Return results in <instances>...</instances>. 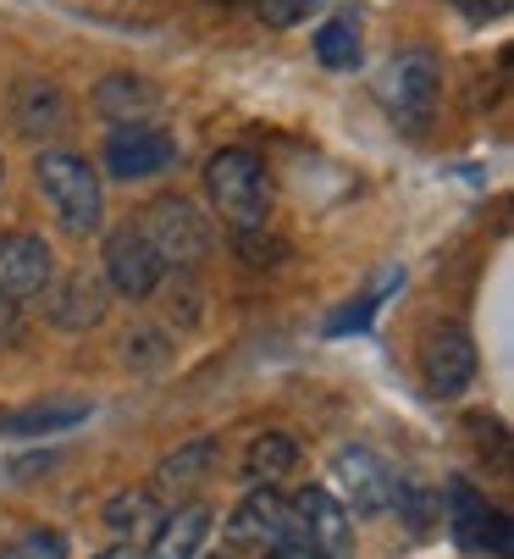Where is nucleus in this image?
<instances>
[{
  "instance_id": "nucleus-30",
  "label": "nucleus",
  "mask_w": 514,
  "mask_h": 559,
  "mask_svg": "<svg viewBox=\"0 0 514 559\" xmlns=\"http://www.w3.org/2000/svg\"><path fill=\"white\" fill-rule=\"evenodd\" d=\"M211 559H227V554H211Z\"/></svg>"
},
{
  "instance_id": "nucleus-27",
  "label": "nucleus",
  "mask_w": 514,
  "mask_h": 559,
  "mask_svg": "<svg viewBox=\"0 0 514 559\" xmlns=\"http://www.w3.org/2000/svg\"><path fill=\"white\" fill-rule=\"evenodd\" d=\"M17 338V305H0V344Z\"/></svg>"
},
{
  "instance_id": "nucleus-15",
  "label": "nucleus",
  "mask_w": 514,
  "mask_h": 559,
  "mask_svg": "<svg viewBox=\"0 0 514 559\" xmlns=\"http://www.w3.org/2000/svg\"><path fill=\"white\" fill-rule=\"evenodd\" d=\"M17 128L23 133H67V100H61V90L28 78V84L17 90Z\"/></svg>"
},
{
  "instance_id": "nucleus-3",
  "label": "nucleus",
  "mask_w": 514,
  "mask_h": 559,
  "mask_svg": "<svg viewBox=\"0 0 514 559\" xmlns=\"http://www.w3.org/2000/svg\"><path fill=\"white\" fill-rule=\"evenodd\" d=\"M133 227L144 233V245L155 250L160 266L189 272V266H200V261L211 255V222H205L183 194H160V200H150L144 216H139Z\"/></svg>"
},
{
  "instance_id": "nucleus-4",
  "label": "nucleus",
  "mask_w": 514,
  "mask_h": 559,
  "mask_svg": "<svg viewBox=\"0 0 514 559\" xmlns=\"http://www.w3.org/2000/svg\"><path fill=\"white\" fill-rule=\"evenodd\" d=\"M438 90H443V67L432 50H404L382 67L376 78V95L387 106V117L404 128V133H420L438 111Z\"/></svg>"
},
{
  "instance_id": "nucleus-29",
  "label": "nucleus",
  "mask_w": 514,
  "mask_h": 559,
  "mask_svg": "<svg viewBox=\"0 0 514 559\" xmlns=\"http://www.w3.org/2000/svg\"><path fill=\"white\" fill-rule=\"evenodd\" d=\"M487 12H509V0H487Z\"/></svg>"
},
{
  "instance_id": "nucleus-20",
  "label": "nucleus",
  "mask_w": 514,
  "mask_h": 559,
  "mask_svg": "<svg viewBox=\"0 0 514 559\" xmlns=\"http://www.w3.org/2000/svg\"><path fill=\"white\" fill-rule=\"evenodd\" d=\"M315 61L343 72V67H355L360 61V23L355 17H326L315 28Z\"/></svg>"
},
{
  "instance_id": "nucleus-28",
  "label": "nucleus",
  "mask_w": 514,
  "mask_h": 559,
  "mask_svg": "<svg viewBox=\"0 0 514 559\" xmlns=\"http://www.w3.org/2000/svg\"><path fill=\"white\" fill-rule=\"evenodd\" d=\"M95 559H139V554H133V548H128V543H117V548H100V554H95Z\"/></svg>"
},
{
  "instance_id": "nucleus-5",
  "label": "nucleus",
  "mask_w": 514,
  "mask_h": 559,
  "mask_svg": "<svg viewBox=\"0 0 514 559\" xmlns=\"http://www.w3.org/2000/svg\"><path fill=\"white\" fill-rule=\"evenodd\" d=\"M178 167V139L166 128H150V122H117L106 133V173L122 178V183H139V178H160Z\"/></svg>"
},
{
  "instance_id": "nucleus-25",
  "label": "nucleus",
  "mask_w": 514,
  "mask_h": 559,
  "mask_svg": "<svg viewBox=\"0 0 514 559\" xmlns=\"http://www.w3.org/2000/svg\"><path fill=\"white\" fill-rule=\"evenodd\" d=\"M122 349H128V360H139V366H160V360H166V338H160V333H150V328L128 333V338H122Z\"/></svg>"
},
{
  "instance_id": "nucleus-26",
  "label": "nucleus",
  "mask_w": 514,
  "mask_h": 559,
  "mask_svg": "<svg viewBox=\"0 0 514 559\" xmlns=\"http://www.w3.org/2000/svg\"><path fill=\"white\" fill-rule=\"evenodd\" d=\"M272 559H326V554H321L310 537H299V532H294V537H283V543L272 548Z\"/></svg>"
},
{
  "instance_id": "nucleus-18",
  "label": "nucleus",
  "mask_w": 514,
  "mask_h": 559,
  "mask_svg": "<svg viewBox=\"0 0 514 559\" xmlns=\"http://www.w3.org/2000/svg\"><path fill=\"white\" fill-rule=\"evenodd\" d=\"M106 526L117 537H139V532H155L160 526V493L155 488H128L106 504Z\"/></svg>"
},
{
  "instance_id": "nucleus-7",
  "label": "nucleus",
  "mask_w": 514,
  "mask_h": 559,
  "mask_svg": "<svg viewBox=\"0 0 514 559\" xmlns=\"http://www.w3.org/2000/svg\"><path fill=\"white\" fill-rule=\"evenodd\" d=\"M420 371H426V388L454 399L470 377H476V344L459 322H438L420 344Z\"/></svg>"
},
{
  "instance_id": "nucleus-17",
  "label": "nucleus",
  "mask_w": 514,
  "mask_h": 559,
  "mask_svg": "<svg viewBox=\"0 0 514 559\" xmlns=\"http://www.w3.org/2000/svg\"><path fill=\"white\" fill-rule=\"evenodd\" d=\"M449 521H454V537H459L465 548H487V521H492V510H487V499L465 483V476H454V483H449Z\"/></svg>"
},
{
  "instance_id": "nucleus-1",
  "label": "nucleus",
  "mask_w": 514,
  "mask_h": 559,
  "mask_svg": "<svg viewBox=\"0 0 514 559\" xmlns=\"http://www.w3.org/2000/svg\"><path fill=\"white\" fill-rule=\"evenodd\" d=\"M205 194L216 205V216L232 227V233H254L266 227L272 216V183H266V167L254 150H216L205 162Z\"/></svg>"
},
{
  "instance_id": "nucleus-12",
  "label": "nucleus",
  "mask_w": 514,
  "mask_h": 559,
  "mask_svg": "<svg viewBox=\"0 0 514 559\" xmlns=\"http://www.w3.org/2000/svg\"><path fill=\"white\" fill-rule=\"evenodd\" d=\"M106 305H111V288H106V277H89V272H72L67 283H50L45 288L50 322L67 328V333H83V328L106 322Z\"/></svg>"
},
{
  "instance_id": "nucleus-31",
  "label": "nucleus",
  "mask_w": 514,
  "mask_h": 559,
  "mask_svg": "<svg viewBox=\"0 0 514 559\" xmlns=\"http://www.w3.org/2000/svg\"><path fill=\"white\" fill-rule=\"evenodd\" d=\"M0 173H7V167H0Z\"/></svg>"
},
{
  "instance_id": "nucleus-2",
  "label": "nucleus",
  "mask_w": 514,
  "mask_h": 559,
  "mask_svg": "<svg viewBox=\"0 0 514 559\" xmlns=\"http://www.w3.org/2000/svg\"><path fill=\"white\" fill-rule=\"evenodd\" d=\"M34 178H39V194L50 200L56 222L67 233H100L106 222V194H100V173L83 162V155L72 150H39V162H34Z\"/></svg>"
},
{
  "instance_id": "nucleus-10",
  "label": "nucleus",
  "mask_w": 514,
  "mask_h": 559,
  "mask_svg": "<svg viewBox=\"0 0 514 559\" xmlns=\"http://www.w3.org/2000/svg\"><path fill=\"white\" fill-rule=\"evenodd\" d=\"M299 532V521H294V510L272 493V488H254L232 515H227V537L232 543H243V548H277L283 537H294Z\"/></svg>"
},
{
  "instance_id": "nucleus-21",
  "label": "nucleus",
  "mask_w": 514,
  "mask_h": 559,
  "mask_svg": "<svg viewBox=\"0 0 514 559\" xmlns=\"http://www.w3.org/2000/svg\"><path fill=\"white\" fill-rule=\"evenodd\" d=\"M95 106H100L111 122H133V111H150V106H155V90L144 84V78L117 72V78H106V84H100Z\"/></svg>"
},
{
  "instance_id": "nucleus-22",
  "label": "nucleus",
  "mask_w": 514,
  "mask_h": 559,
  "mask_svg": "<svg viewBox=\"0 0 514 559\" xmlns=\"http://www.w3.org/2000/svg\"><path fill=\"white\" fill-rule=\"evenodd\" d=\"M0 559H67V537L56 526H23L7 548H0Z\"/></svg>"
},
{
  "instance_id": "nucleus-23",
  "label": "nucleus",
  "mask_w": 514,
  "mask_h": 559,
  "mask_svg": "<svg viewBox=\"0 0 514 559\" xmlns=\"http://www.w3.org/2000/svg\"><path fill=\"white\" fill-rule=\"evenodd\" d=\"M393 510H404V521H409L415 532H426V526H432V515L443 510V499H438L432 488H426V483H398Z\"/></svg>"
},
{
  "instance_id": "nucleus-14",
  "label": "nucleus",
  "mask_w": 514,
  "mask_h": 559,
  "mask_svg": "<svg viewBox=\"0 0 514 559\" xmlns=\"http://www.w3.org/2000/svg\"><path fill=\"white\" fill-rule=\"evenodd\" d=\"M77 421H89L83 399H45V405H23V411L0 416V438H50V432H67Z\"/></svg>"
},
{
  "instance_id": "nucleus-24",
  "label": "nucleus",
  "mask_w": 514,
  "mask_h": 559,
  "mask_svg": "<svg viewBox=\"0 0 514 559\" xmlns=\"http://www.w3.org/2000/svg\"><path fill=\"white\" fill-rule=\"evenodd\" d=\"M321 7H326V0H254V12H261L266 28H299Z\"/></svg>"
},
{
  "instance_id": "nucleus-16",
  "label": "nucleus",
  "mask_w": 514,
  "mask_h": 559,
  "mask_svg": "<svg viewBox=\"0 0 514 559\" xmlns=\"http://www.w3.org/2000/svg\"><path fill=\"white\" fill-rule=\"evenodd\" d=\"M294 465H299V443L288 432H261V438L249 443V454H243L249 483H261V488H272L277 476H288Z\"/></svg>"
},
{
  "instance_id": "nucleus-9",
  "label": "nucleus",
  "mask_w": 514,
  "mask_h": 559,
  "mask_svg": "<svg viewBox=\"0 0 514 559\" xmlns=\"http://www.w3.org/2000/svg\"><path fill=\"white\" fill-rule=\"evenodd\" d=\"M160 272L166 266L155 261V250L144 245L139 227H117L106 238V288H117L128 299H150L160 288Z\"/></svg>"
},
{
  "instance_id": "nucleus-8",
  "label": "nucleus",
  "mask_w": 514,
  "mask_h": 559,
  "mask_svg": "<svg viewBox=\"0 0 514 559\" xmlns=\"http://www.w3.org/2000/svg\"><path fill=\"white\" fill-rule=\"evenodd\" d=\"M332 476L343 483V493H349V504H355L360 515H387V510H393L398 476L387 471L382 454H371V449H337Z\"/></svg>"
},
{
  "instance_id": "nucleus-11",
  "label": "nucleus",
  "mask_w": 514,
  "mask_h": 559,
  "mask_svg": "<svg viewBox=\"0 0 514 559\" xmlns=\"http://www.w3.org/2000/svg\"><path fill=\"white\" fill-rule=\"evenodd\" d=\"M294 521H299V537H310L326 559H349L355 537H349V510H343L326 488H299L294 493Z\"/></svg>"
},
{
  "instance_id": "nucleus-6",
  "label": "nucleus",
  "mask_w": 514,
  "mask_h": 559,
  "mask_svg": "<svg viewBox=\"0 0 514 559\" xmlns=\"http://www.w3.org/2000/svg\"><path fill=\"white\" fill-rule=\"evenodd\" d=\"M56 283V255L39 233H0V305H28Z\"/></svg>"
},
{
  "instance_id": "nucleus-19",
  "label": "nucleus",
  "mask_w": 514,
  "mask_h": 559,
  "mask_svg": "<svg viewBox=\"0 0 514 559\" xmlns=\"http://www.w3.org/2000/svg\"><path fill=\"white\" fill-rule=\"evenodd\" d=\"M211 465H216V438H189L178 454H166V460H160V471H155V493H160V488H189V483H200Z\"/></svg>"
},
{
  "instance_id": "nucleus-13",
  "label": "nucleus",
  "mask_w": 514,
  "mask_h": 559,
  "mask_svg": "<svg viewBox=\"0 0 514 559\" xmlns=\"http://www.w3.org/2000/svg\"><path fill=\"white\" fill-rule=\"evenodd\" d=\"M211 521H216V510L205 499L178 504L171 515H160V526L150 532V559H194L205 532H211Z\"/></svg>"
}]
</instances>
